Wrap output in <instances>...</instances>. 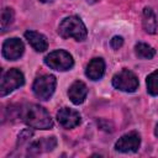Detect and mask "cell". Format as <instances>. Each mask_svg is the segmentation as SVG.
Masks as SVG:
<instances>
[{
  "label": "cell",
  "mask_w": 158,
  "mask_h": 158,
  "mask_svg": "<svg viewBox=\"0 0 158 158\" xmlns=\"http://www.w3.org/2000/svg\"><path fill=\"white\" fill-rule=\"evenodd\" d=\"M21 120L32 128L49 130L53 127V120L51 118L48 111L36 104L25 105L20 112Z\"/></svg>",
  "instance_id": "1"
},
{
  "label": "cell",
  "mask_w": 158,
  "mask_h": 158,
  "mask_svg": "<svg viewBox=\"0 0 158 158\" xmlns=\"http://www.w3.org/2000/svg\"><path fill=\"white\" fill-rule=\"evenodd\" d=\"M58 33L63 38H74L75 41H84L88 36L86 27L80 17L68 16L62 20L58 27Z\"/></svg>",
  "instance_id": "2"
},
{
  "label": "cell",
  "mask_w": 158,
  "mask_h": 158,
  "mask_svg": "<svg viewBox=\"0 0 158 158\" xmlns=\"http://www.w3.org/2000/svg\"><path fill=\"white\" fill-rule=\"evenodd\" d=\"M44 63L54 70L64 72V70H69L73 68L74 59H73L72 54L68 53L67 51L57 49V51H53L44 57Z\"/></svg>",
  "instance_id": "3"
},
{
  "label": "cell",
  "mask_w": 158,
  "mask_h": 158,
  "mask_svg": "<svg viewBox=\"0 0 158 158\" xmlns=\"http://www.w3.org/2000/svg\"><path fill=\"white\" fill-rule=\"evenodd\" d=\"M56 85H57V79L54 75L43 74L35 80L32 85V90L36 98H38L40 100H48L53 95L56 90Z\"/></svg>",
  "instance_id": "4"
},
{
  "label": "cell",
  "mask_w": 158,
  "mask_h": 158,
  "mask_svg": "<svg viewBox=\"0 0 158 158\" xmlns=\"http://www.w3.org/2000/svg\"><path fill=\"white\" fill-rule=\"evenodd\" d=\"M25 83V77L21 70L12 68L9 69L1 78L0 84V96H6L7 94L12 93L14 90L22 86Z\"/></svg>",
  "instance_id": "5"
},
{
  "label": "cell",
  "mask_w": 158,
  "mask_h": 158,
  "mask_svg": "<svg viewBox=\"0 0 158 158\" xmlns=\"http://www.w3.org/2000/svg\"><path fill=\"white\" fill-rule=\"evenodd\" d=\"M138 78L136 74L128 69H122L116 73L112 78V85L115 89L125 91V93H133L138 88Z\"/></svg>",
  "instance_id": "6"
},
{
  "label": "cell",
  "mask_w": 158,
  "mask_h": 158,
  "mask_svg": "<svg viewBox=\"0 0 158 158\" xmlns=\"http://www.w3.org/2000/svg\"><path fill=\"white\" fill-rule=\"evenodd\" d=\"M139 146H141V136L137 132L132 131L118 138V141L115 143V149L122 153H132V152H137Z\"/></svg>",
  "instance_id": "7"
},
{
  "label": "cell",
  "mask_w": 158,
  "mask_h": 158,
  "mask_svg": "<svg viewBox=\"0 0 158 158\" xmlns=\"http://www.w3.org/2000/svg\"><path fill=\"white\" fill-rule=\"evenodd\" d=\"M25 51V46L20 38H7L2 43V56L7 60H16L19 59Z\"/></svg>",
  "instance_id": "8"
},
{
  "label": "cell",
  "mask_w": 158,
  "mask_h": 158,
  "mask_svg": "<svg viewBox=\"0 0 158 158\" xmlns=\"http://www.w3.org/2000/svg\"><path fill=\"white\" fill-rule=\"evenodd\" d=\"M57 120H58V123L63 128L70 130V128H74L75 126H78L80 123L81 117H80L78 111L69 109V107H62L57 112Z\"/></svg>",
  "instance_id": "9"
},
{
  "label": "cell",
  "mask_w": 158,
  "mask_h": 158,
  "mask_svg": "<svg viewBox=\"0 0 158 158\" xmlns=\"http://www.w3.org/2000/svg\"><path fill=\"white\" fill-rule=\"evenodd\" d=\"M88 94V88L81 80L74 81L68 89V96L74 105L83 104Z\"/></svg>",
  "instance_id": "10"
},
{
  "label": "cell",
  "mask_w": 158,
  "mask_h": 158,
  "mask_svg": "<svg viewBox=\"0 0 158 158\" xmlns=\"http://www.w3.org/2000/svg\"><path fill=\"white\" fill-rule=\"evenodd\" d=\"M25 38L31 44V47L37 52H44L48 48V41H47L46 36L40 32L28 30L25 32Z\"/></svg>",
  "instance_id": "11"
},
{
  "label": "cell",
  "mask_w": 158,
  "mask_h": 158,
  "mask_svg": "<svg viewBox=\"0 0 158 158\" xmlns=\"http://www.w3.org/2000/svg\"><path fill=\"white\" fill-rule=\"evenodd\" d=\"M105 73V62L102 58H94L86 65L85 74L91 80H99Z\"/></svg>",
  "instance_id": "12"
},
{
  "label": "cell",
  "mask_w": 158,
  "mask_h": 158,
  "mask_svg": "<svg viewBox=\"0 0 158 158\" xmlns=\"http://www.w3.org/2000/svg\"><path fill=\"white\" fill-rule=\"evenodd\" d=\"M142 23H143V28L147 33H156L157 32L158 22H157L156 14L153 12V10L151 7H144L143 9Z\"/></svg>",
  "instance_id": "13"
},
{
  "label": "cell",
  "mask_w": 158,
  "mask_h": 158,
  "mask_svg": "<svg viewBox=\"0 0 158 158\" xmlns=\"http://www.w3.org/2000/svg\"><path fill=\"white\" fill-rule=\"evenodd\" d=\"M135 53L138 58L141 59H151L154 57L156 54V51L153 47H151L149 44L147 43H143V42H138L136 46H135Z\"/></svg>",
  "instance_id": "14"
},
{
  "label": "cell",
  "mask_w": 158,
  "mask_h": 158,
  "mask_svg": "<svg viewBox=\"0 0 158 158\" xmlns=\"http://www.w3.org/2000/svg\"><path fill=\"white\" fill-rule=\"evenodd\" d=\"M14 17H15V15H14V10L11 7H5L1 11V21H0V23H1V31L2 32H5L11 26V23L14 22Z\"/></svg>",
  "instance_id": "15"
},
{
  "label": "cell",
  "mask_w": 158,
  "mask_h": 158,
  "mask_svg": "<svg viewBox=\"0 0 158 158\" xmlns=\"http://www.w3.org/2000/svg\"><path fill=\"white\" fill-rule=\"evenodd\" d=\"M147 91L153 96L158 95V70L147 77Z\"/></svg>",
  "instance_id": "16"
},
{
  "label": "cell",
  "mask_w": 158,
  "mask_h": 158,
  "mask_svg": "<svg viewBox=\"0 0 158 158\" xmlns=\"http://www.w3.org/2000/svg\"><path fill=\"white\" fill-rule=\"evenodd\" d=\"M122 44H123V38H122L121 36H114V37L111 38V41H110V46H111V48H114V49L121 48Z\"/></svg>",
  "instance_id": "17"
},
{
  "label": "cell",
  "mask_w": 158,
  "mask_h": 158,
  "mask_svg": "<svg viewBox=\"0 0 158 158\" xmlns=\"http://www.w3.org/2000/svg\"><path fill=\"white\" fill-rule=\"evenodd\" d=\"M32 136V131H30V130H25V131H22L20 135H19V141H17V144H22V143H25L26 141H28V138Z\"/></svg>",
  "instance_id": "18"
},
{
  "label": "cell",
  "mask_w": 158,
  "mask_h": 158,
  "mask_svg": "<svg viewBox=\"0 0 158 158\" xmlns=\"http://www.w3.org/2000/svg\"><path fill=\"white\" fill-rule=\"evenodd\" d=\"M98 1H100V0H86L88 4H95V2H98Z\"/></svg>",
  "instance_id": "19"
},
{
  "label": "cell",
  "mask_w": 158,
  "mask_h": 158,
  "mask_svg": "<svg viewBox=\"0 0 158 158\" xmlns=\"http://www.w3.org/2000/svg\"><path fill=\"white\" fill-rule=\"evenodd\" d=\"M154 135H156V136L158 137V125L156 126V130H154Z\"/></svg>",
  "instance_id": "20"
},
{
  "label": "cell",
  "mask_w": 158,
  "mask_h": 158,
  "mask_svg": "<svg viewBox=\"0 0 158 158\" xmlns=\"http://www.w3.org/2000/svg\"><path fill=\"white\" fill-rule=\"evenodd\" d=\"M41 2H47V1H49V0H40Z\"/></svg>",
  "instance_id": "21"
}]
</instances>
